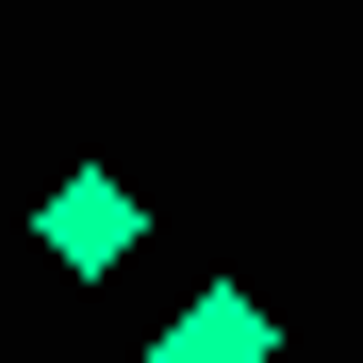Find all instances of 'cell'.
<instances>
[{
	"label": "cell",
	"mask_w": 363,
	"mask_h": 363,
	"mask_svg": "<svg viewBox=\"0 0 363 363\" xmlns=\"http://www.w3.org/2000/svg\"><path fill=\"white\" fill-rule=\"evenodd\" d=\"M165 363H264V297H231V281H215L199 314L165 330Z\"/></svg>",
	"instance_id": "7a4b0ae2"
},
{
	"label": "cell",
	"mask_w": 363,
	"mask_h": 363,
	"mask_svg": "<svg viewBox=\"0 0 363 363\" xmlns=\"http://www.w3.org/2000/svg\"><path fill=\"white\" fill-rule=\"evenodd\" d=\"M116 248H133V182H116V165H83L67 199H50V264H83V281H99Z\"/></svg>",
	"instance_id": "6da1fadb"
}]
</instances>
